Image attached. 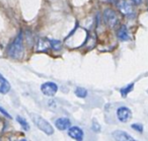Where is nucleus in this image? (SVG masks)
Masks as SVG:
<instances>
[{
    "label": "nucleus",
    "mask_w": 148,
    "mask_h": 141,
    "mask_svg": "<svg viewBox=\"0 0 148 141\" xmlns=\"http://www.w3.org/2000/svg\"><path fill=\"white\" fill-rule=\"evenodd\" d=\"M7 53L13 59H19L23 54V32H19V34L14 38L10 45L8 46Z\"/></svg>",
    "instance_id": "f257e3e1"
},
{
    "label": "nucleus",
    "mask_w": 148,
    "mask_h": 141,
    "mask_svg": "<svg viewBox=\"0 0 148 141\" xmlns=\"http://www.w3.org/2000/svg\"><path fill=\"white\" fill-rule=\"evenodd\" d=\"M33 122L36 124V126L42 130L43 132H45L47 135H52L54 133V128L52 127V125L50 124L48 121H46L44 118H42L41 116L37 114H29Z\"/></svg>",
    "instance_id": "f03ea898"
},
{
    "label": "nucleus",
    "mask_w": 148,
    "mask_h": 141,
    "mask_svg": "<svg viewBox=\"0 0 148 141\" xmlns=\"http://www.w3.org/2000/svg\"><path fill=\"white\" fill-rule=\"evenodd\" d=\"M103 21L110 28H114L119 23V17L117 12L111 8H106L103 13Z\"/></svg>",
    "instance_id": "7ed1b4c3"
},
{
    "label": "nucleus",
    "mask_w": 148,
    "mask_h": 141,
    "mask_svg": "<svg viewBox=\"0 0 148 141\" xmlns=\"http://www.w3.org/2000/svg\"><path fill=\"white\" fill-rule=\"evenodd\" d=\"M117 7L120 10V12L123 13L124 15H131L133 14V6L131 3H129L127 0H117Z\"/></svg>",
    "instance_id": "20e7f679"
},
{
    "label": "nucleus",
    "mask_w": 148,
    "mask_h": 141,
    "mask_svg": "<svg viewBox=\"0 0 148 141\" xmlns=\"http://www.w3.org/2000/svg\"><path fill=\"white\" fill-rule=\"evenodd\" d=\"M41 90L45 96H54L56 94V92L58 91V86L55 82L48 81L42 84Z\"/></svg>",
    "instance_id": "39448f33"
},
{
    "label": "nucleus",
    "mask_w": 148,
    "mask_h": 141,
    "mask_svg": "<svg viewBox=\"0 0 148 141\" xmlns=\"http://www.w3.org/2000/svg\"><path fill=\"white\" fill-rule=\"evenodd\" d=\"M114 139L116 141H137L136 139H134L131 135H129L127 132L122 130H116L112 133Z\"/></svg>",
    "instance_id": "423d86ee"
},
{
    "label": "nucleus",
    "mask_w": 148,
    "mask_h": 141,
    "mask_svg": "<svg viewBox=\"0 0 148 141\" xmlns=\"http://www.w3.org/2000/svg\"><path fill=\"white\" fill-rule=\"evenodd\" d=\"M117 117L121 122H128L132 117V113L130 109L126 107H121L117 110Z\"/></svg>",
    "instance_id": "0eeeda50"
},
{
    "label": "nucleus",
    "mask_w": 148,
    "mask_h": 141,
    "mask_svg": "<svg viewBox=\"0 0 148 141\" xmlns=\"http://www.w3.org/2000/svg\"><path fill=\"white\" fill-rule=\"evenodd\" d=\"M68 135H69L71 138L75 139L77 141H82L83 140V131L81 130L79 127L74 126V127H70L69 130H68Z\"/></svg>",
    "instance_id": "6e6552de"
},
{
    "label": "nucleus",
    "mask_w": 148,
    "mask_h": 141,
    "mask_svg": "<svg viewBox=\"0 0 148 141\" xmlns=\"http://www.w3.org/2000/svg\"><path fill=\"white\" fill-rule=\"evenodd\" d=\"M51 48L50 39L47 38H40L37 43V51L38 52H46Z\"/></svg>",
    "instance_id": "1a4fd4ad"
},
{
    "label": "nucleus",
    "mask_w": 148,
    "mask_h": 141,
    "mask_svg": "<svg viewBox=\"0 0 148 141\" xmlns=\"http://www.w3.org/2000/svg\"><path fill=\"white\" fill-rule=\"evenodd\" d=\"M55 125L59 130H66V129L70 128V125H71V122H70L69 119L67 118H59L55 121Z\"/></svg>",
    "instance_id": "9d476101"
},
{
    "label": "nucleus",
    "mask_w": 148,
    "mask_h": 141,
    "mask_svg": "<svg viewBox=\"0 0 148 141\" xmlns=\"http://www.w3.org/2000/svg\"><path fill=\"white\" fill-rule=\"evenodd\" d=\"M10 90V83L7 81L6 78L4 76L0 74V94H7Z\"/></svg>",
    "instance_id": "9b49d317"
},
{
    "label": "nucleus",
    "mask_w": 148,
    "mask_h": 141,
    "mask_svg": "<svg viewBox=\"0 0 148 141\" xmlns=\"http://www.w3.org/2000/svg\"><path fill=\"white\" fill-rule=\"evenodd\" d=\"M117 36L121 41H128L130 39L128 29L126 28V25H121V28L117 32Z\"/></svg>",
    "instance_id": "f8f14e48"
},
{
    "label": "nucleus",
    "mask_w": 148,
    "mask_h": 141,
    "mask_svg": "<svg viewBox=\"0 0 148 141\" xmlns=\"http://www.w3.org/2000/svg\"><path fill=\"white\" fill-rule=\"evenodd\" d=\"M134 88V83H130L128 84L127 86H125V87L121 88V90H120V92H121L122 96H124V98H126V96H128V94H129L130 91H132Z\"/></svg>",
    "instance_id": "ddd939ff"
},
{
    "label": "nucleus",
    "mask_w": 148,
    "mask_h": 141,
    "mask_svg": "<svg viewBox=\"0 0 148 141\" xmlns=\"http://www.w3.org/2000/svg\"><path fill=\"white\" fill-rule=\"evenodd\" d=\"M50 44H51V48L53 50H55V51L60 50V49H61V47H62V43L60 41H58V40L51 39V40H50Z\"/></svg>",
    "instance_id": "4468645a"
},
{
    "label": "nucleus",
    "mask_w": 148,
    "mask_h": 141,
    "mask_svg": "<svg viewBox=\"0 0 148 141\" xmlns=\"http://www.w3.org/2000/svg\"><path fill=\"white\" fill-rule=\"evenodd\" d=\"M75 94H76L78 98H84L87 96V90L83 87H77L75 89Z\"/></svg>",
    "instance_id": "2eb2a0df"
},
{
    "label": "nucleus",
    "mask_w": 148,
    "mask_h": 141,
    "mask_svg": "<svg viewBox=\"0 0 148 141\" xmlns=\"http://www.w3.org/2000/svg\"><path fill=\"white\" fill-rule=\"evenodd\" d=\"M16 120H17V122L19 123V124L21 125V127H23L25 130H29V123L27 122V121L25 120L23 118H21V116H17V118H16Z\"/></svg>",
    "instance_id": "dca6fc26"
},
{
    "label": "nucleus",
    "mask_w": 148,
    "mask_h": 141,
    "mask_svg": "<svg viewBox=\"0 0 148 141\" xmlns=\"http://www.w3.org/2000/svg\"><path fill=\"white\" fill-rule=\"evenodd\" d=\"M92 130L95 131V132H99V131H101V125L95 120L92 121Z\"/></svg>",
    "instance_id": "f3484780"
},
{
    "label": "nucleus",
    "mask_w": 148,
    "mask_h": 141,
    "mask_svg": "<svg viewBox=\"0 0 148 141\" xmlns=\"http://www.w3.org/2000/svg\"><path fill=\"white\" fill-rule=\"evenodd\" d=\"M131 127L134 129V130L138 131V132H142V131H143V126H142L141 124H137V123H136V124L132 125Z\"/></svg>",
    "instance_id": "a211bd4d"
},
{
    "label": "nucleus",
    "mask_w": 148,
    "mask_h": 141,
    "mask_svg": "<svg viewBox=\"0 0 148 141\" xmlns=\"http://www.w3.org/2000/svg\"><path fill=\"white\" fill-rule=\"evenodd\" d=\"M0 112L2 113V114H3V115H4V116H6V117H7V118H9V119H10V118H11V116H10V115H9V114H8V113H7V112H6V111H5V110H4V109H3V108H1V107H0Z\"/></svg>",
    "instance_id": "6ab92c4d"
},
{
    "label": "nucleus",
    "mask_w": 148,
    "mask_h": 141,
    "mask_svg": "<svg viewBox=\"0 0 148 141\" xmlns=\"http://www.w3.org/2000/svg\"><path fill=\"white\" fill-rule=\"evenodd\" d=\"M132 2L135 4H139V3H141V0H132Z\"/></svg>",
    "instance_id": "aec40b11"
},
{
    "label": "nucleus",
    "mask_w": 148,
    "mask_h": 141,
    "mask_svg": "<svg viewBox=\"0 0 148 141\" xmlns=\"http://www.w3.org/2000/svg\"><path fill=\"white\" fill-rule=\"evenodd\" d=\"M19 141H27L25 139H21V140H19Z\"/></svg>",
    "instance_id": "412c9836"
}]
</instances>
